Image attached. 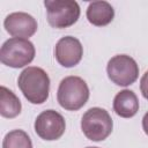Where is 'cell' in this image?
I'll use <instances>...</instances> for the list:
<instances>
[{"label": "cell", "instance_id": "cell-6", "mask_svg": "<svg viewBox=\"0 0 148 148\" xmlns=\"http://www.w3.org/2000/svg\"><path fill=\"white\" fill-rule=\"evenodd\" d=\"M106 73L109 79L114 84L127 87L138 80L139 66L132 57L126 54H118L109 60Z\"/></svg>", "mask_w": 148, "mask_h": 148}, {"label": "cell", "instance_id": "cell-14", "mask_svg": "<svg viewBox=\"0 0 148 148\" xmlns=\"http://www.w3.org/2000/svg\"><path fill=\"white\" fill-rule=\"evenodd\" d=\"M140 90L142 96L148 99V71L142 75L141 80H140Z\"/></svg>", "mask_w": 148, "mask_h": 148}, {"label": "cell", "instance_id": "cell-8", "mask_svg": "<svg viewBox=\"0 0 148 148\" xmlns=\"http://www.w3.org/2000/svg\"><path fill=\"white\" fill-rule=\"evenodd\" d=\"M83 56V47L81 42L72 36L60 38L54 47V57L57 61L66 68L76 66Z\"/></svg>", "mask_w": 148, "mask_h": 148}, {"label": "cell", "instance_id": "cell-13", "mask_svg": "<svg viewBox=\"0 0 148 148\" xmlns=\"http://www.w3.org/2000/svg\"><path fill=\"white\" fill-rule=\"evenodd\" d=\"M2 148H32V142L24 131L14 130L3 138Z\"/></svg>", "mask_w": 148, "mask_h": 148}, {"label": "cell", "instance_id": "cell-2", "mask_svg": "<svg viewBox=\"0 0 148 148\" xmlns=\"http://www.w3.org/2000/svg\"><path fill=\"white\" fill-rule=\"evenodd\" d=\"M89 98V88L80 76H66L61 80L57 91L59 105L67 111L80 110Z\"/></svg>", "mask_w": 148, "mask_h": 148}, {"label": "cell", "instance_id": "cell-15", "mask_svg": "<svg viewBox=\"0 0 148 148\" xmlns=\"http://www.w3.org/2000/svg\"><path fill=\"white\" fill-rule=\"evenodd\" d=\"M142 128H143L145 133L148 135V112L142 118Z\"/></svg>", "mask_w": 148, "mask_h": 148}, {"label": "cell", "instance_id": "cell-4", "mask_svg": "<svg viewBox=\"0 0 148 148\" xmlns=\"http://www.w3.org/2000/svg\"><path fill=\"white\" fill-rule=\"evenodd\" d=\"M113 121L105 109L91 108L81 118V130L87 139L91 141H103L112 132Z\"/></svg>", "mask_w": 148, "mask_h": 148}, {"label": "cell", "instance_id": "cell-11", "mask_svg": "<svg viewBox=\"0 0 148 148\" xmlns=\"http://www.w3.org/2000/svg\"><path fill=\"white\" fill-rule=\"evenodd\" d=\"M113 17L114 9L106 1H92L87 8V18L92 25H108L109 23H111Z\"/></svg>", "mask_w": 148, "mask_h": 148}, {"label": "cell", "instance_id": "cell-7", "mask_svg": "<svg viewBox=\"0 0 148 148\" xmlns=\"http://www.w3.org/2000/svg\"><path fill=\"white\" fill-rule=\"evenodd\" d=\"M36 134L46 141L60 139L66 130L64 117L54 110H45L40 112L34 124Z\"/></svg>", "mask_w": 148, "mask_h": 148}, {"label": "cell", "instance_id": "cell-1", "mask_svg": "<svg viewBox=\"0 0 148 148\" xmlns=\"http://www.w3.org/2000/svg\"><path fill=\"white\" fill-rule=\"evenodd\" d=\"M17 86L28 102L32 104H43L49 98L50 77L40 67L24 68L18 75Z\"/></svg>", "mask_w": 148, "mask_h": 148}, {"label": "cell", "instance_id": "cell-12", "mask_svg": "<svg viewBox=\"0 0 148 148\" xmlns=\"http://www.w3.org/2000/svg\"><path fill=\"white\" fill-rule=\"evenodd\" d=\"M20 98L5 86L0 87V114L5 118H15L21 113Z\"/></svg>", "mask_w": 148, "mask_h": 148}, {"label": "cell", "instance_id": "cell-9", "mask_svg": "<svg viewBox=\"0 0 148 148\" xmlns=\"http://www.w3.org/2000/svg\"><path fill=\"white\" fill-rule=\"evenodd\" d=\"M3 27L10 36L24 39L34 36L38 28L34 16L23 12H15L7 15L3 21Z\"/></svg>", "mask_w": 148, "mask_h": 148}, {"label": "cell", "instance_id": "cell-3", "mask_svg": "<svg viewBox=\"0 0 148 148\" xmlns=\"http://www.w3.org/2000/svg\"><path fill=\"white\" fill-rule=\"evenodd\" d=\"M35 53V46L29 39L13 37L2 44L0 50V60L8 67L21 68L34 60Z\"/></svg>", "mask_w": 148, "mask_h": 148}, {"label": "cell", "instance_id": "cell-5", "mask_svg": "<svg viewBox=\"0 0 148 148\" xmlns=\"http://www.w3.org/2000/svg\"><path fill=\"white\" fill-rule=\"evenodd\" d=\"M47 22L56 29L72 27L80 17V6L74 0H45Z\"/></svg>", "mask_w": 148, "mask_h": 148}, {"label": "cell", "instance_id": "cell-10", "mask_svg": "<svg viewBox=\"0 0 148 148\" xmlns=\"http://www.w3.org/2000/svg\"><path fill=\"white\" fill-rule=\"evenodd\" d=\"M113 111L121 118H132L139 111V99L134 91L124 89L113 98Z\"/></svg>", "mask_w": 148, "mask_h": 148}, {"label": "cell", "instance_id": "cell-16", "mask_svg": "<svg viewBox=\"0 0 148 148\" xmlns=\"http://www.w3.org/2000/svg\"><path fill=\"white\" fill-rule=\"evenodd\" d=\"M87 148H98V147H87Z\"/></svg>", "mask_w": 148, "mask_h": 148}]
</instances>
